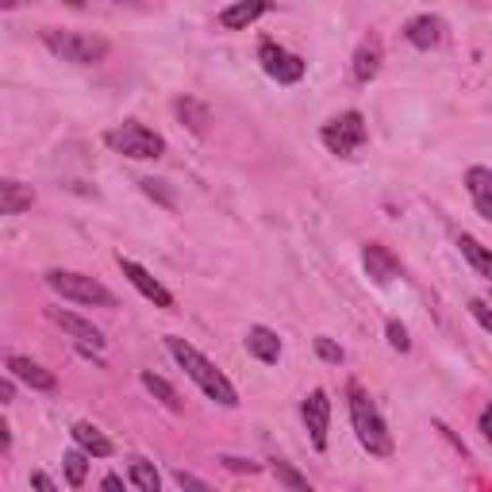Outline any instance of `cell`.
I'll list each match as a JSON object with an SVG mask.
<instances>
[{"label":"cell","mask_w":492,"mask_h":492,"mask_svg":"<svg viewBox=\"0 0 492 492\" xmlns=\"http://www.w3.org/2000/svg\"><path fill=\"white\" fill-rule=\"evenodd\" d=\"M316 354H319L323 361H335V366H339V361L346 358V354H343V346H339V343H331L327 335H319V339H316Z\"/></svg>","instance_id":"83f0119b"},{"label":"cell","mask_w":492,"mask_h":492,"mask_svg":"<svg viewBox=\"0 0 492 492\" xmlns=\"http://www.w3.org/2000/svg\"><path fill=\"white\" fill-rule=\"evenodd\" d=\"M477 427H481V438H492V408H481V420H477Z\"/></svg>","instance_id":"836d02e7"},{"label":"cell","mask_w":492,"mask_h":492,"mask_svg":"<svg viewBox=\"0 0 492 492\" xmlns=\"http://www.w3.org/2000/svg\"><path fill=\"white\" fill-rule=\"evenodd\" d=\"M28 208H35V189L23 181L0 177V216H20Z\"/></svg>","instance_id":"e0dca14e"},{"label":"cell","mask_w":492,"mask_h":492,"mask_svg":"<svg viewBox=\"0 0 492 492\" xmlns=\"http://www.w3.org/2000/svg\"><path fill=\"white\" fill-rule=\"evenodd\" d=\"M47 316L55 319V323H58V327L66 331V335H73V339L81 343V346H93V351H105V346H108L105 331H100V327H93V323H89V319H81V316H73V312H62V308H50Z\"/></svg>","instance_id":"8fae6325"},{"label":"cell","mask_w":492,"mask_h":492,"mask_svg":"<svg viewBox=\"0 0 492 492\" xmlns=\"http://www.w3.org/2000/svg\"><path fill=\"white\" fill-rule=\"evenodd\" d=\"M165 351L174 354V361L185 369V377L197 385L208 400H216V404H224V408H235L239 404V393H235V385L227 381V373L219 369L212 358H204L192 343H185L181 335H170V339H165Z\"/></svg>","instance_id":"6da1fadb"},{"label":"cell","mask_w":492,"mask_h":492,"mask_svg":"<svg viewBox=\"0 0 492 492\" xmlns=\"http://www.w3.org/2000/svg\"><path fill=\"white\" fill-rule=\"evenodd\" d=\"M12 450V431H8V423L0 420V454H8Z\"/></svg>","instance_id":"e575fe53"},{"label":"cell","mask_w":492,"mask_h":492,"mask_svg":"<svg viewBox=\"0 0 492 492\" xmlns=\"http://www.w3.org/2000/svg\"><path fill=\"white\" fill-rule=\"evenodd\" d=\"M177 120L189 127L192 135H204L208 131V123H212V112L200 105V100H192V97H185V100H177Z\"/></svg>","instance_id":"44dd1931"},{"label":"cell","mask_w":492,"mask_h":492,"mask_svg":"<svg viewBox=\"0 0 492 492\" xmlns=\"http://www.w3.org/2000/svg\"><path fill=\"white\" fill-rule=\"evenodd\" d=\"M115 266H120V274H123L127 281H131L135 289H139L142 296H147V301H150L154 308H162V312H174V293L165 289V284H162L158 277H154L147 266H139L135 258H123V254L115 258Z\"/></svg>","instance_id":"ba28073f"},{"label":"cell","mask_w":492,"mask_h":492,"mask_svg":"<svg viewBox=\"0 0 492 492\" xmlns=\"http://www.w3.org/2000/svg\"><path fill=\"white\" fill-rule=\"evenodd\" d=\"M105 142L115 154L135 158V162H154V158H162L165 154V139L158 131H150L147 123H139V120H127L120 127H112V131L105 135Z\"/></svg>","instance_id":"277c9868"},{"label":"cell","mask_w":492,"mask_h":492,"mask_svg":"<svg viewBox=\"0 0 492 492\" xmlns=\"http://www.w3.org/2000/svg\"><path fill=\"white\" fill-rule=\"evenodd\" d=\"M246 351H250L258 361H266V366H274L281 358V335L262 327V323H254V327H246Z\"/></svg>","instance_id":"ac0fdd59"},{"label":"cell","mask_w":492,"mask_h":492,"mask_svg":"<svg viewBox=\"0 0 492 492\" xmlns=\"http://www.w3.org/2000/svg\"><path fill=\"white\" fill-rule=\"evenodd\" d=\"M62 465H66V481H70L73 488H81L85 477H89V454H85V450H81V446L70 450V454L62 458Z\"/></svg>","instance_id":"cb8c5ba5"},{"label":"cell","mask_w":492,"mask_h":492,"mask_svg":"<svg viewBox=\"0 0 492 492\" xmlns=\"http://www.w3.org/2000/svg\"><path fill=\"white\" fill-rule=\"evenodd\" d=\"M369 139V127H366V115L361 112H343L335 115V120H327L319 127V142L327 147L331 154H339V158H351V154L361 147V142Z\"/></svg>","instance_id":"8992f818"},{"label":"cell","mask_w":492,"mask_h":492,"mask_svg":"<svg viewBox=\"0 0 492 492\" xmlns=\"http://www.w3.org/2000/svg\"><path fill=\"white\" fill-rule=\"evenodd\" d=\"M8 373L16 381H23L28 388H35V393H55V388H58L55 373H50L47 366H38V361H31V358H23V354L8 358Z\"/></svg>","instance_id":"7c38bea8"},{"label":"cell","mask_w":492,"mask_h":492,"mask_svg":"<svg viewBox=\"0 0 492 492\" xmlns=\"http://www.w3.org/2000/svg\"><path fill=\"white\" fill-rule=\"evenodd\" d=\"M458 250L465 254V262L477 269V277H485V281L492 277V254H488L473 235H458Z\"/></svg>","instance_id":"7402d4cb"},{"label":"cell","mask_w":492,"mask_h":492,"mask_svg":"<svg viewBox=\"0 0 492 492\" xmlns=\"http://www.w3.org/2000/svg\"><path fill=\"white\" fill-rule=\"evenodd\" d=\"M404 38L416 50H431V47H438L446 38V23L438 16H411L404 23Z\"/></svg>","instance_id":"5bb4252c"},{"label":"cell","mask_w":492,"mask_h":492,"mask_svg":"<svg viewBox=\"0 0 492 492\" xmlns=\"http://www.w3.org/2000/svg\"><path fill=\"white\" fill-rule=\"evenodd\" d=\"M381 62H385V50H381V38L373 35V38H366V43L358 47V55H354V81L369 85L373 77L381 73Z\"/></svg>","instance_id":"d6986e66"},{"label":"cell","mask_w":492,"mask_h":492,"mask_svg":"<svg viewBox=\"0 0 492 492\" xmlns=\"http://www.w3.org/2000/svg\"><path fill=\"white\" fill-rule=\"evenodd\" d=\"M70 435H73V443L81 446L89 458H112V450H115V446H112V438H108L105 431H100L97 423H89V420H77Z\"/></svg>","instance_id":"2e32d148"},{"label":"cell","mask_w":492,"mask_h":492,"mask_svg":"<svg viewBox=\"0 0 492 492\" xmlns=\"http://www.w3.org/2000/svg\"><path fill=\"white\" fill-rule=\"evenodd\" d=\"M465 189L473 197V208L481 219H492V170L488 165H470L465 170Z\"/></svg>","instance_id":"9a60e30c"},{"label":"cell","mask_w":492,"mask_h":492,"mask_svg":"<svg viewBox=\"0 0 492 492\" xmlns=\"http://www.w3.org/2000/svg\"><path fill=\"white\" fill-rule=\"evenodd\" d=\"M274 477L284 485V488H293V492H312V485H308V477L304 473H296L289 462H274Z\"/></svg>","instance_id":"d4e9b609"},{"label":"cell","mask_w":492,"mask_h":492,"mask_svg":"<svg viewBox=\"0 0 492 492\" xmlns=\"http://www.w3.org/2000/svg\"><path fill=\"white\" fill-rule=\"evenodd\" d=\"M31 485H35V488H43V492H58V485L50 481L47 473H31Z\"/></svg>","instance_id":"d6a6232c"},{"label":"cell","mask_w":492,"mask_h":492,"mask_svg":"<svg viewBox=\"0 0 492 492\" xmlns=\"http://www.w3.org/2000/svg\"><path fill=\"white\" fill-rule=\"evenodd\" d=\"M258 62H262L266 77H274L277 85H296L304 77V58L293 55V50H284L281 43H274V38H266L262 47H258Z\"/></svg>","instance_id":"52a82bcc"},{"label":"cell","mask_w":492,"mask_h":492,"mask_svg":"<svg viewBox=\"0 0 492 492\" xmlns=\"http://www.w3.org/2000/svg\"><path fill=\"white\" fill-rule=\"evenodd\" d=\"M12 400H16V385L8 377H0V404H12Z\"/></svg>","instance_id":"1f68e13d"},{"label":"cell","mask_w":492,"mask_h":492,"mask_svg":"<svg viewBox=\"0 0 492 492\" xmlns=\"http://www.w3.org/2000/svg\"><path fill=\"white\" fill-rule=\"evenodd\" d=\"M346 396H351V423H354V435H358L361 450H369L373 458H388L396 446H393V431H388L381 408L373 404V396L361 385H351L346 388Z\"/></svg>","instance_id":"7a4b0ae2"},{"label":"cell","mask_w":492,"mask_h":492,"mask_svg":"<svg viewBox=\"0 0 492 492\" xmlns=\"http://www.w3.org/2000/svg\"><path fill=\"white\" fill-rule=\"evenodd\" d=\"M66 4H70V8H85V4H89V0H66Z\"/></svg>","instance_id":"74e56055"},{"label":"cell","mask_w":492,"mask_h":492,"mask_svg":"<svg viewBox=\"0 0 492 492\" xmlns=\"http://www.w3.org/2000/svg\"><path fill=\"white\" fill-rule=\"evenodd\" d=\"M0 8H4V12H12V8H20V0H0Z\"/></svg>","instance_id":"8d00e7d4"},{"label":"cell","mask_w":492,"mask_h":492,"mask_svg":"<svg viewBox=\"0 0 492 492\" xmlns=\"http://www.w3.org/2000/svg\"><path fill=\"white\" fill-rule=\"evenodd\" d=\"M227 465V470H235V473H258V465L254 462H242V458H219Z\"/></svg>","instance_id":"4dcf8cb0"},{"label":"cell","mask_w":492,"mask_h":492,"mask_svg":"<svg viewBox=\"0 0 492 492\" xmlns=\"http://www.w3.org/2000/svg\"><path fill=\"white\" fill-rule=\"evenodd\" d=\"M100 485H105L108 492H120V488H123V477H115V473H108V477H105V481H100Z\"/></svg>","instance_id":"d590c367"},{"label":"cell","mask_w":492,"mask_h":492,"mask_svg":"<svg viewBox=\"0 0 492 492\" xmlns=\"http://www.w3.org/2000/svg\"><path fill=\"white\" fill-rule=\"evenodd\" d=\"M470 312H473V319L481 323L485 331H492V312H488V304L481 301V296H473V301H470Z\"/></svg>","instance_id":"f1b7e54d"},{"label":"cell","mask_w":492,"mask_h":492,"mask_svg":"<svg viewBox=\"0 0 492 492\" xmlns=\"http://www.w3.org/2000/svg\"><path fill=\"white\" fill-rule=\"evenodd\" d=\"M47 284L62 296V301H73V304H85V308H115L112 289H105V284H100L97 277H89V274H73V269H50Z\"/></svg>","instance_id":"5b68a950"},{"label":"cell","mask_w":492,"mask_h":492,"mask_svg":"<svg viewBox=\"0 0 492 492\" xmlns=\"http://www.w3.org/2000/svg\"><path fill=\"white\" fill-rule=\"evenodd\" d=\"M269 8H274L269 0H235V4H227L224 12H219V28L224 31H246L254 20H262Z\"/></svg>","instance_id":"4fadbf2b"},{"label":"cell","mask_w":492,"mask_h":492,"mask_svg":"<svg viewBox=\"0 0 492 492\" xmlns=\"http://www.w3.org/2000/svg\"><path fill=\"white\" fill-rule=\"evenodd\" d=\"M177 485L181 488H197V492H208V481H200V477H192L185 470H177Z\"/></svg>","instance_id":"f546056e"},{"label":"cell","mask_w":492,"mask_h":492,"mask_svg":"<svg viewBox=\"0 0 492 492\" xmlns=\"http://www.w3.org/2000/svg\"><path fill=\"white\" fill-rule=\"evenodd\" d=\"M139 189L147 192L150 200H158L162 208H174V192H165V181H154V177H142L139 181Z\"/></svg>","instance_id":"484cf974"},{"label":"cell","mask_w":492,"mask_h":492,"mask_svg":"<svg viewBox=\"0 0 492 492\" xmlns=\"http://www.w3.org/2000/svg\"><path fill=\"white\" fill-rule=\"evenodd\" d=\"M361 266H366V277L373 281V284H393L396 277H404V266L396 262V254L388 250V246H381V242H366L361 246Z\"/></svg>","instance_id":"30bf717a"},{"label":"cell","mask_w":492,"mask_h":492,"mask_svg":"<svg viewBox=\"0 0 492 492\" xmlns=\"http://www.w3.org/2000/svg\"><path fill=\"white\" fill-rule=\"evenodd\" d=\"M142 388H147L154 400H162V404L170 408V411H185V400H181V393H177V388L165 381V377H158V373H150V369L142 373Z\"/></svg>","instance_id":"ffe728a7"},{"label":"cell","mask_w":492,"mask_h":492,"mask_svg":"<svg viewBox=\"0 0 492 492\" xmlns=\"http://www.w3.org/2000/svg\"><path fill=\"white\" fill-rule=\"evenodd\" d=\"M301 416L308 427V438H312L316 450H327V427H331V400L323 388H312L301 404Z\"/></svg>","instance_id":"9c48e42d"},{"label":"cell","mask_w":492,"mask_h":492,"mask_svg":"<svg viewBox=\"0 0 492 492\" xmlns=\"http://www.w3.org/2000/svg\"><path fill=\"white\" fill-rule=\"evenodd\" d=\"M127 477H131V485L142 488V492H158L162 488V477H158V470H154L147 458H131V470H127Z\"/></svg>","instance_id":"603a6c76"},{"label":"cell","mask_w":492,"mask_h":492,"mask_svg":"<svg viewBox=\"0 0 492 492\" xmlns=\"http://www.w3.org/2000/svg\"><path fill=\"white\" fill-rule=\"evenodd\" d=\"M385 335H388V346H393V351H400V354L411 351V339H408V327H404V323L388 319V323H385Z\"/></svg>","instance_id":"4316f807"},{"label":"cell","mask_w":492,"mask_h":492,"mask_svg":"<svg viewBox=\"0 0 492 492\" xmlns=\"http://www.w3.org/2000/svg\"><path fill=\"white\" fill-rule=\"evenodd\" d=\"M115 4H135V0H115Z\"/></svg>","instance_id":"f35d334b"},{"label":"cell","mask_w":492,"mask_h":492,"mask_svg":"<svg viewBox=\"0 0 492 492\" xmlns=\"http://www.w3.org/2000/svg\"><path fill=\"white\" fill-rule=\"evenodd\" d=\"M43 47L55 58L73 62V66H97V62L108 58V38L73 28H43Z\"/></svg>","instance_id":"3957f363"}]
</instances>
